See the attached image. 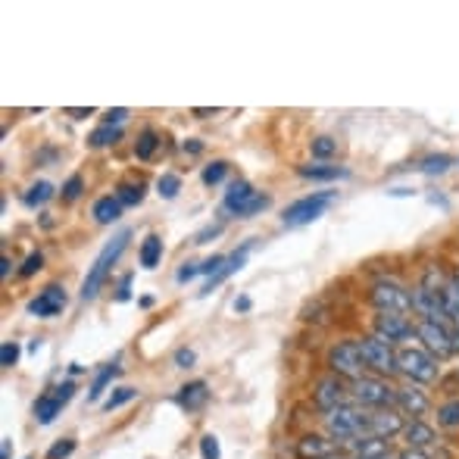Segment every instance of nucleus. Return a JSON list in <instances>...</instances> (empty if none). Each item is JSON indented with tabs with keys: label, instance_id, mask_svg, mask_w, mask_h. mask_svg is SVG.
<instances>
[{
	"label": "nucleus",
	"instance_id": "1",
	"mask_svg": "<svg viewBox=\"0 0 459 459\" xmlns=\"http://www.w3.org/2000/svg\"><path fill=\"white\" fill-rule=\"evenodd\" d=\"M128 241H132V231L122 229L119 235L113 238V241L103 244V250H100V254H97V260H94L91 273H88V278H85V281H82V294H79L82 300H94V297L100 294L103 281H107V278H109V269H113V263L119 260L122 254H126Z\"/></svg>",
	"mask_w": 459,
	"mask_h": 459
},
{
	"label": "nucleus",
	"instance_id": "2",
	"mask_svg": "<svg viewBox=\"0 0 459 459\" xmlns=\"http://www.w3.org/2000/svg\"><path fill=\"white\" fill-rule=\"evenodd\" d=\"M325 431L332 441L338 444H351L359 441V437H368V410L357 403H347L334 412H325Z\"/></svg>",
	"mask_w": 459,
	"mask_h": 459
},
{
	"label": "nucleus",
	"instance_id": "3",
	"mask_svg": "<svg viewBox=\"0 0 459 459\" xmlns=\"http://www.w3.org/2000/svg\"><path fill=\"white\" fill-rule=\"evenodd\" d=\"M351 397L363 410H391L397 400V387L387 385L378 375H363V378L351 381Z\"/></svg>",
	"mask_w": 459,
	"mask_h": 459
},
{
	"label": "nucleus",
	"instance_id": "4",
	"mask_svg": "<svg viewBox=\"0 0 459 459\" xmlns=\"http://www.w3.org/2000/svg\"><path fill=\"white\" fill-rule=\"evenodd\" d=\"M269 206V197L260 191H254V185L244 182V178H238V182L229 185V191H225V200H222V210L231 212V216L238 219H250L256 216V212H263Z\"/></svg>",
	"mask_w": 459,
	"mask_h": 459
},
{
	"label": "nucleus",
	"instance_id": "5",
	"mask_svg": "<svg viewBox=\"0 0 459 459\" xmlns=\"http://www.w3.org/2000/svg\"><path fill=\"white\" fill-rule=\"evenodd\" d=\"M397 372L410 378V385H431L437 381V359L422 347H403L397 353Z\"/></svg>",
	"mask_w": 459,
	"mask_h": 459
},
{
	"label": "nucleus",
	"instance_id": "6",
	"mask_svg": "<svg viewBox=\"0 0 459 459\" xmlns=\"http://www.w3.org/2000/svg\"><path fill=\"white\" fill-rule=\"evenodd\" d=\"M334 204V191H316V194H307V197L294 200V204L284 210L281 222L288 229H300V225H309L316 222L319 216H325V210Z\"/></svg>",
	"mask_w": 459,
	"mask_h": 459
},
{
	"label": "nucleus",
	"instance_id": "7",
	"mask_svg": "<svg viewBox=\"0 0 459 459\" xmlns=\"http://www.w3.org/2000/svg\"><path fill=\"white\" fill-rule=\"evenodd\" d=\"M328 368H332V375H341L344 381L363 378L366 363H363V351H359V341H338L328 351Z\"/></svg>",
	"mask_w": 459,
	"mask_h": 459
},
{
	"label": "nucleus",
	"instance_id": "8",
	"mask_svg": "<svg viewBox=\"0 0 459 459\" xmlns=\"http://www.w3.org/2000/svg\"><path fill=\"white\" fill-rule=\"evenodd\" d=\"M368 300H372V307L378 313H397V316L412 313V290L403 288L400 281H375Z\"/></svg>",
	"mask_w": 459,
	"mask_h": 459
},
{
	"label": "nucleus",
	"instance_id": "9",
	"mask_svg": "<svg viewBox=\"0 0 459 459\" xmlns=\"http://www.w3.org/2000/svg\"><path fill=\"white\" fill-rule=\"evenodd\" d=\"M359 351H363V363L368 372H375L378 378L397 375V351H394V344L375 338V334H366V338H359Z\"/></svg>",
	"mask_w": 459,
	"mask_h": 459
},
{
	"label": "nucleus",
	"instance_id": "10",
	"mask_svg": "<svg viewBox=\"0 0 459 459\" xmlns=\"http://www.w3.org/2000/svg\"><path fill=\"white\" fill-rule=\"evenodd\" d=\"M416 341H422V351H429L435 359H447L454 353V328L441 322H416Z\"/></svg>",
	"mask_w": 459,
	"mask_h": 459
},
{
	"label": "nucleus",
	"instance_id": "11",
	"mask_svg": "<svg viewBox=\"0 0 459 459\" xmlns=\"http://www.w3.org/2000/svg\"><path fill=\"white\" fill-rule=\"evenodd\" d=\"M313 400L322 412H334L341 406L353 403L351 397V385H347L341 375H325V378L316 381V391H313Z\"/></svg>",
	"mask_w": 459,
	"mask_h": 459
},
{
	"label": "nucleus",
	"instance_id": "12",
	"mask_svg": "<svg viewBox=\"0 0 459 459\" xmlns=\"http://www.w3.org/2000/svg\"><path fill=\"white\" fill-rule=\"evenodd\" d=\"M372 328H375V338L387 341V344H406V341L416 338V322H410L406 316L397 313H378Z\"/></svg>",
	"mask_w": 459,
	"mask_h": 459
},
{
	"label": "nucleus",
	"instance_id": "13",
	"mask_svg": "<svg viewBox=\"0 0 459 459\" xmlns=\"http://www.w3.org/2000/svg\"><path fill=\"white\" fill-rule=\"evenodd\" d=\"M412 313L425 322H441V325L450 328L447 309H444V290H429L422 284H416L412 288Z\"/></svg>",
	"mask_w": 459,
	"mask_h": 459
},
{
	"label": "nucleus",
	"instance_id": "14",
	"mask_svg": "<svg viewBox=\"0 0 459 459\" xmlns=\"http://www.w3.org/2000/svg\"><path fill=\"white\" fill-rule=\"evenodd\" d=\"M73 394H75V381H63V385H56L50 394H44V397H38V403H35V419H38V425H50L56 416H60V410L63 406L73 400Z\"/></svg>",
	"mask_w": 459,
	"mask_h": 459
},
{
	"label": "nucleus",
	"instance_id": "15",
	"mask_svg": "<svg viewBox=\"0 0 459 459\" xmlns=\"http://www.w3.org/2000/svg\"><path fill=\"white\" fill-rule=\"evenodd\" d=\"M406 419L397 406L391 410H368V437H381V441H391V437L403 435Z\"/></svg>",
	"mask_w": 459,
	"mask_h": 459
},
{
	"label": "nucleus",
	"instance_id": "16",
	"mask_svg": "<svg viewBox=\"0 0 459 459\" xmlns=\"http://www.w3.org/2000/svg\"><path fill=\"white\" fill-rule=\"evenodd\" d=\"M394 406L403 412V419L406 416H410V419H425V416H429V410H431V400L419 385H406V387H397V400H394Z\"/></svg>",
	"mask_w": 459,
	"mask_h": 459
},
{
	"label": "nucleus",
	"instance_id": "17",
	"mask_svg": "<svg viewBox=\"0 0 459 459\" xmlns=\"http://www.w3.org/2000/svg\"><path fill=\"white\" fill-rule=\"evenodd\" d=\"M63 307H66V290H63L60 284H48V288L29 303V313L38 316V319H54V316L63 313Z\"/></svg>",
	"mask_w": 459,
	"mask_h": 459
},
{
	"label": "nucleus",
	"instance_id": "18",
	"mask_svg": "<svg viewBox=\"0 0 459 459\" xmlns=\"http://www.w3.org/2000/svg\"><path fill=\"white\" fill-rule=\"evenodd\" d=\"M332 454H338V441H332V437L307 435L297 441V459H325Z\"/></svg>",
	"mask_w": 459,
	"mask_h": 459
},
{
	"label": "nucleus",
	"instance_id": "19",
	"mask_svg": "<svg viewBox=\"0 0 459 459\" xmlns=\"http://www.w3.org/2000/svg\"><path fill=\"white\" fill-rule=\"evenodd\" d=\"M403 441H406V447L431 450V447H435V441H437V431L431 429L425 419H410V422H406V429H403Z\"/></svg>",
	"mask_w": 459,
	"mask_h": 459
},
{
	"label": "nucleus",
	"instance_id": "20",
	"mask_svg": "<svg viewBox=\"0 0 459 459\" xmlns=\"http://www.w3.org/2000/svg\"><path fill=\"white\" fill-rule=\"evenodd\" d=\"M206 400H210L206 381H187V385L178 387V394H176V403L187 412H197L200 406H206Z\"/></svg>",
	"mask_w": 459,
	"mask_h": 459
},
{
	"label": "nucleus",
	"instance_id": "21",
	"mask_svg": "<svg viewBox=\"0 0 459 459\" xmlns=\"http://www.w3.org/2000/svg\"><path fill=\"white\" fill-rule=\"evenodd\" d=\"M344 454L351 459H378V456H387L391 450H387V441H381V437H359V441L347 444Z\"/></svg>",
	"mask_w": 459,
	"mask_h": 459
},
{
	"label": "nucleus",
	"instance_id": "22",
	"mask_svg": "<svg viewBox=\"0 0 459 459\" xmlns=\"http://www.w3.org/2000/svg\"><path fill=\"white\" fill-rule=\"evenodd\" d=\"M247 254H250V244H247V247H241V250H238V254H231V256H229V260H225V266H222V269H219V275H212V278H210V281H206V284H204V290H200V297L212 294V288H219V284H222V281H225V278H229V275H235V273H238V269H241V266H244V263H247Z\"/></svg>",
	"mask_w": 459,
	"mask_h": 459
},
{
	"label": "nucleus",
	"instance_id": "23",
	"mask_svg": "<svg viewBox=\"0 0 459 459\" xmlns=\"http://www.w3.org/2000/svg\"><path fill=\"white\" fill-rule=\"evenodd\" d=\"M119 216H122V204L116 200V194H107V197H100L94 204V219L100 225H113Z\"/></svg>",
	"mask_w": 459,
	"mask_h": 459
},
{
	"label": "nucleus",
	"instance_id": "24",
	"mask_svg": "<svg viewBox=\"0 0 459 459\" xmlns=\"http://www.w3.org/2000/svg\"><path fill=\"white\" fill-rule=\"evenodd\" d=\"M160 260H163V238H160V235H147L144 244H141V266H144V269H157Z\"/></svg>",
	"mask_w": 459,
	"mask_h": 459
},
{
	"label": "nucleus",
	"instance_id": "25",
	"mask_svg": "<svg viewBox=\"0 0 459 459\" xmlns=\"http://www.w3.org/2000/svg\"><path fill=\"white\" fill-rule=\"evenodd\" d=\"M300 178H313V182H334V178H347V169L341 166H300Z\"/></svg>",
	"mask_w": 459,
	"mask_h": 459
},
{
	"label": "nucleus",
	"instance_id": "26",
	"mask_svg": "<svg viewBox=\"0 0 459 459\" xmlns=\"http://www.w3.org/2000/svg\"><path fill=\"white\" fill-rule=\"evenodd\" d=\"M54 197V185L50 182H35L29 187V191H25V206H31V210H35V206H44L48 204V200Z\"/></svg>",
	"mask_w": 459,
	"mask_h": 459
},
{
	"label": "nucleus",
	"instance_id": "27",
	"mask_svg": "<svg viewBox=\"0 0 459 459\" xmlns=\"http://www.w3.org/2000/svg\"><path fill=\"white\" fill-rule=\"evenodd\" d=\"M116 200H119L122 206H138L141 200H144V185H134V182H122L116 187Z\"/></svg>",
	"mask_w": 459,
	"mask_h": 459
},
{
	"label": "nucleus",
	"instance_id": "28",
	"mask_svg": "<svg viewBox=\"0 0 459 459\" xmlns=\"http://www.w3.org/2000/svg\"><path fill=\"white\" fill-rule=\"evenodd\" d=\"M116 372H119V366H103L100 372L94 375V385H91V391H88V400H91V403H97V400L103 397V391H107V385L116 378Z\"/></svg>",
	"mask_w": 459,
	"mask_h": 459
},
{
	"label": "nucleus",
	"instance_id": "29",
	"mask_svg": "<svg viewBox=\"0 0 459 459\" xmlns=\"http://www.w3.org/2000/svg\"><path fill=\"white\" fill-rule=\"evenodd\" d=\"M157 147H160L157 132H153V128H147V132H141L138 144H134V157H138V160H151L153 153H157Z\"/></svg>",
	"mask_w": 459,
	"mask_h": 459
},
{
	"label": "nucleus",
	"instance_id": "30",
	"mask_svg": "<svg viewBox=\"0 0 459 459\" xmlns=\"http://www.w3.org/2000/svg\"><path fill=\"white\" fill-rule=\"evenodd\" d=\"M437 425L441 429H459V400H447L437 406Z\"/></svg>",
	"mask_w": 459,
	"mask_h": 459
},
{
	"label": "nucleus",
	"instance_id": "31",
	"mask_svg": "<svg viewBox=\"0 0 459 459\" xmlns=\"http://www.w3.org/2000/svg\"><path fill=\"white\" fill-rule=\"evenodd\" d=\"M134 397H138V391H134V387H116V391L109 394L107 400H103V410L113 412V410H119V406L132 403Z\"/></svg>",
	"mask_w": 459,
	"mask_h": 459
},
{
	"label": "nucleus",
	"instance_id": "32",
	"mask_svg": "<svg viewBox=\"0 0 459 459\" xmlns=\"http://www.w3.org/2000/svg\"><path fill=\"white\" fill-rule=\"evenodd\" d=\"M450 166H454V157H447V153H441V157H429L419 163V169L425 172V176H441V172H447Z\"/></svg>",
	"mask_w": 459,
	"mask_h": 459
},
{
	"label": "nucleus",
	"instance_id": "33",
	"mask_svg": "<svg viewBox=\"0 0 459 459\" xmlns=\"http://www.w3.org/2000/svg\"><path fill=\"white\" fill-rule=\"evenodd\" d=\"M309 151H313L316 160H328V157H334V153H338V141L328 138V134H322V138H316L313 144H309Z\"/></svg>",
	"mask_w": 459,
	"mask_h": 459
},
{
	"label": "nucleus",
	"instance_id": "34",
	"mask_svg": "<svg viewBox=\"0 0 459 459\" xmlns=\"http://www.w3.org/2000/svg\"><path fill=\"white\" fill-rule=\"evenodd\" d=\"M119 128H113V126H100L97 128V132L91 134V138H88V144L91 147H109V144H116V141H119Z\"/></svg>",
	"mask_w": 459,
	"mask_h": 459
},
{
	"label": "nucleus",
	"instance_id": "35",
	"mask_svg": "<svg viewBox=\"0 0 459 459\" xmlns=\"http://www.w3.org/2000/svg\"><path fill=\"white\" fill-rule=\"evenodd\" d=\"M225 176H229V163H225V160H216V163L206 166L204 176H200V178H204V185H210V187H212V185L222 182Z\"/></svg>",
	"mask_w": 459,
	"mask_h": 459
},
{
	"label": "nucleus",
	"instance_id": "36",
	"mask_svg": "<svg viewBox=\"0 0 459 459\" xmlns=\"http://www.w3.org/2000/svg\"><path fill=\"white\" fill-rule=\"evenodd\" d=\"M157 191H160V197L172 200L178 191H182V178H178V176H172V172H166V176H160Z\"/></svg>",
	"mask_w": 459,
	"mask_h": 459
},
{
	"label": "nucleus",
	"instance_id": "37",
	"mask_svg": "<svg viewBox=\"0 0 459 459\" xmlns=\"http://www.w3.org/2000/svg\"><path fill=\"white\" fill-rule=\"evenodd\" d=\"M75 447H79L75 437H63V441H56L54 447L48 450V459H69L75 454Z\"/></svg>",
	"mask_w": 459,
	"mask_h": 459
},
{
	"label": "nucleus",
	"instance_id": "38",
	"mask_svg": "<svg viewBox=\"0 0 459 459\" xmlns=\"http://www.w3.org/2000/svg\"><path fill=\"white\" fill-rule=\"evenodd\" d=\"M82 187H85V182H82V176H73L66 185H63V191H60V197L66 200V204H75V200L82 197Z\"/></svg>",
	"mask_w": 459,
	"mask_h": 459
},
{
	"label": "nucleus",
	"instance_id": "39",
	"mask_svg": "<svg viewBox=\"0 0 459 459\" xmlns=\"http://www.w3.org/2000/svg\"><path fill=\"white\" fill-rule=\"evenodd\" d=\"M16 363H19V344H16V341H6V344L0 347V366L13 368Z\"/></svg>",
	"mask_w": 459,
	"mask_h": 459
},
{
	"label": "nucleus",
	"instance_id": "40",
	"mask_svg": "<svg viewBox=\"0 0 459 459\" xmlns=\"http://www.w3.org/2000/svg\"><path fill=\"white\" fill-rule=\"evenodd\" d=\"M200 454H204V459H219V456H222V450H219V437L216 435L200 437Z\"/></svg>",
	"mask_w": 459,
	"mask_h": 459
},
{
	"label": "nucleus",
	"instance_id": "41",
	"mask_svg": "<svg viewBox=\"0 0 459 459\" xmlns=\"http://www.w3.org/2000/svg\"><path fill=\"white\" fill-rule=\"evenodd\" d=\"M41 269H44V256L35 250V254H29V260L22 263V269H19V275H22V278H31L35 273H41Z\"/></svg>",
	"mask_w": 459,
	"mask_h": 459
},
{
	"label": "nucleus",
	"instance_id": "42",
	"mask_svg": "<svg viewBox=\"0 0 459 459\" xmlns=\"http://www.w3.org/2000/svg\"><path fill=\"white\" fill-rule=\"evenodd\" d=\"M225 266V256H210L206 263H200V275H206V278H212V275H219V269Z\"/></svg>",
	"mask_w": 459,
	"mask_h": 459
},
{
	"label": "nucleus",
	"instance_id": "43",
	"mask_svg": "<svg viewBox=\"0 0 459 459\" xmlns=\"http://www.w3.org/2000/svg\"><path fill=\"white\" fill-rule=\"evenodd\" d=\"M126 119H128V109H126V107H116V109H107V116H103V126L119 128Z\"/></svg>",
	"mask_w": 459,
	"mask_h": 459
},
{
	"label": "nucleus",
	"instance_id": "44",
	"mask_svg": "<svg viewBox=\"0 0 459 459\" xmlns=\"http://www.w3.org/2000/svg\"><path fill=\"white\" fill-rule=\"evenodd\" d=\"M116 300H119V303L132 300V275H122L119 288H116Z\"/></svg>",
	"mask_w": 459,
	"mask_h": 459
},
{
	"label": "nucleus",
	"instance_id": "45",
	"mask_svg": "<svg viewBox=\"0 0 459 459\" xmlns=\"http://www.w3.org/2000/svg\"><path fill=\"white\" fill-rule=\"evenodd\" d=\"M194 359H197V353H194V351H187V347H182V351L176 353V366H178V368L194 366Z\"/></svg>",
	"mask_w": 459,
	"mask_h": 459
},
{
	"label": "nucleus",
	"instance_id": "46",
	"mask_svg": "<svg viewBox=\"0 0 459 459\" xmlns=\"http://www.w3.org/2000/svg\"><path fill=\"white\" fill-rule=\"evenodd\" d=\"M397 459H431V450H419V447H406L400 450Z\"/></svg>",
	"mask_w": 459,
	"mask_h": 459
},
{
	"label": "nucleus",
	"instance_id": "47",
	"mask_svg": "<svg viewBox=\"0 0 459 459\" xmlns=\"http://www.w3.org/2000/svg\"><path fill=\"white\" fill-rule=\"evenodd\" d=\"M194 275H200V266H197V263H185V266L178 269V281H191Z\"/></svg>",
	"mask_w": 459,
	"mask_h": 459
},
{
	"label": "nucleus",
	"instance_id": "48",
	"mask_svg": "<svg viewBox=\"0 0 459 459\" xmlns=\"http://www.w3.org/2000/svg\"><path fill=\"white\" fill-rule=\"evenodd\" d=\"M219 231H222V225H210V229H204V231H200V235H197V241H194V244H206V241H210V238H216Z\"/></svg>",
	"mask_w": 459,
	"mask_h": 459
},
{
	"label": "nucleus",
	"instance_id": "49",
	"mask_svg": "<svg viewBox=\"0 0 459 459\" xmlns=\"http://www.w3.org/2000/svg\"><path fill=\"white\" fill-rule=\"evenodd\" d=\"M10 454H13V441L4 437V444H0V459H10Z\"/></svg>",
	"mask_w": 459,
	"mask_h": 459
},
{
	"label": "nucleus",
	"instance_id": "50",
	"mask_svg": "<svg viewBox=\"0 0 459 459\" xmlns=\"http://www.w3.org/2000/svg\"><path fill=\"white\" fill-rule=\"evenodd\" d=\"M200 151H204L200 141H185V153H200Z\"/></svg>",
	"mask_w": 459,
	"mask_h": 459
},
{
	"label": "nucleus",
	"instance_id": "51",
	"mask_svg": "<svg viewBox=\"0 0 459 459\" xmlns=\"http://www.w3.org/2000/svg\"><path fill=\"white\" fill-rule=\"evenodd\" d=\"M66 113H69V116H75V119H85V116H91L94 109H91V107H88V109H66Z\"/></svg>",
	"mask_w": 459,
	"mask_h": 459
},
{
	"label": "nucleus",
	"instance_id": "52",
	"mask_svg": "<svg viewBox=\"0 0 459 459\" xmlns=\"http://www.w3.org/2000/svg\"><path fill=\"white\" fill-rule=\"evenodd\" d=\"M235 309H241V313H244V309H250V297H238V300H235Z\"/></svg>",
	"mask_w": 459,
	"mask_h": 459
},
{
	"label": "nucleus",
	"instance_id": "53",
	"mask_svg": "<svg viewBox=\"0 0 459 459\" xmlns=\"http://www.w3.org/2000/svg\"><path fill=\"white\" fill-rule=\"evenodd\" d=\"M0 275H10V256H4V260H0Z\"/></svg>",
	"mask_w": 459,
	"mask_h": 459
},
{
	"label": "nucleus",
	"instance_id": "54",
	"mask_svg": "<svg viewBox=\"0 0 459 459\" xmlns=\"http://www.w3.org/2000/svg\"><path fill=\"white\" fill-rule=\"evenodd\" d=\"M216 109H194V116H200V119H206V116H212Z\"/></svg>",
	"mask_w": 459,
	"mask_h": 459
},
{
	"label": "nucleus",
	"instance_id": "55",
	"mask_svg": "<svg viewBox=\"0 0 459 459\" xmlns=\"http://www.w3.org/2000/svg\"><path fill=\"white\" fill-rule=\"evenodd\" d=\"M454 353H459V328H454Z\"/></svg>",
	"mask_w": 459,
	"mask_h": 459
},
{
	"label": "nucleus",
	"instance_id": "56",
	"mask_svg": "<svg viewBox=\"0 0 459 459\" xmlns=\"http://www.w3.org/2000/svg\"><path fill=\"white\" fill-rule=\"evenodd\" d=\"M325 459H351V456H347L344 450H338V454H332V456H325Z\"/></svg>",
	"mask_w": 459,
	"mask_h": 459
},
{
	"label": "nucleus",
	"instance_id": "57",
	"mask_svg": "<svg viewBox=\"0 0 459 459\" xmlns=\"http://www.w3.org/2000/svg\"><path fill=\"white\" fill-rule=\"evenodd\" d=\"M378 459H397V456H394V454H387V456H378Z\"/></svg>",
	"mask_w": 459,
	"mask_h": 459
}]
</instances>
